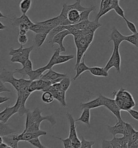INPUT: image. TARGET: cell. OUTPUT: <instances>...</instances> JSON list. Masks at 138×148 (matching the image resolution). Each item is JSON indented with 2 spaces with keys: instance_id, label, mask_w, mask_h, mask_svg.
I'll return each mask as SVG.
<instances>
[{
  "instance_id": "19",
  "label": "cell",
  "mask_w": 138,
  "mask_h": 148,
  "mask_svg": "<svg viewBox=\"0 0 138 148\" xmlns=\"http://www.w3.org/2000/svg\"><path fill=\"white\" fill-rule=\"evenodd\" d=\"M23 67L20 69H16L14 71L15 73H18L21 74L23 77L28 76L29 73L31 72L32 69V62L31 61L30 59L27 60L22 65Z\"/></svg>"
},
{
  "instance_id": "14",
  "label": "cell",
  "mask_w": 138,
  "mask_h": 148,
  "mask_svg": "<svg viewBox=\"0 0 138 148\" xmlns=\"http://www.w3.org/2000/svg\"><path fill=\"white\" fill-rule=\"evenodd\" d=\"M125 122L123 121H117L116 124L114 126L108 125V131L113 135V136H116L117 135H122L123 136L124 132Z\"/></svg>"
},
{
  "instance_id": "12",
  "label": "cell",
  "mask_w": 138,
  "mask_h": 148,
  "mask_svg": "<svg viewBox=\"0 0 138 148\" xmlns=\"http://www.w3.org/2000/svg\"><path fill=\"white\" fill-rule=\"evenodd\" d=\"M103 106V95L99 94V96L96 99L90 101L89 102L82 103L80 104L79 108L81 110L84 109H93Z\"/></svg>"
},
{
  "instance_id": "20",
  "label": "cell",
  "mask_w": 138,
  "mask_h": 148,
  "mask_svg": "<svg viewBox=\"0 0 138 148\" xmlns=\"http://www.w3.org/2000/svg\"><path fill=\"white\" fill-rule=\"evenodd\" d=\"M67 17L71 25L76 24L80 22V12L77 9H71L68 13Z\"/></svg>"
},
{
  "instance_id": "38",
  "label": "cell",
  "mask_w": 138,
  "mask_h": 148,
  "mask_svg": "<svg viewBox=\"0 0 138 148\" xmlns=\"http://www.w3.org/2000/svg\"><path fill=\"white\" fill-rule=\"evenodd\" d=\"M99 19L96 18L94 21H90L85 29L93 32H95V31L98 28L101 26V25L99 23Z\"/></svg>"
},
{
  "instance_id": "22",
  "label": "cell",
  "mask_w": 138,
  "mask_h": 148,
  "mask_svg": "<svg viewBox=\"0 0 138 148\" xmlns=\"http://www.w3.org/2000/svg\"><path fill=\"white\" fill-rule=\"evenodd\" d=\"M39 22L41 24L43 25V26L46 27L50 31L52 30L55 27L60 25V21L58 18V15L55 18H49L47 20Z\"/></svg>"
},
{
  "instance_id": "47",
  "label": "cell",
  "mask_w": 138,
  "mask_h": 148,
  "mask_svg": "<svg viewBox=\"0 0 138 148\" xmlns=\"http://www.w3.org/2000/svg\"><path fill=\"white\" fill-rule=\"evenodd\" d=\"M89 22H90L89 20H86V21H83L79 22L73 25L79 30H83L86 28L87 26H88Z\"/></svg>"
},
{
  "instance_id": "2",
  "label": "cell",
  "mask_w": 138,
  "mask_h": 148,
  "mask_svg": "<svg viewBox=\"0 0 138 148\" xmlns=\"http://www.w3.org/2000/svg\"><path fill=\"white\" fill-rule=\"evenodd\" d=\"M95 33V32L83 29L80 30V33L79 35L73 36L74 44L77 48V59L74 69L82 61L85 53L93 40Z\"/></svg>"
},
{
  "instance_id": "54",
  "label": "cell",
  "mask_w": 138,
  "mask_h": 148,
  "mask_svg": "<svg viewBox=\"0 0 138 148\" xmlns=\"http://www.w3.org/2000/svg\"><path fill=\"white\" fill-rule=\"evenodd\" d=\"M10 98L8 97H2L1 96L0 97V104H2L4 102H6L7 101L9 100Z\"/></svg>"
},
{
  "instance_id": "16",
  "label": "cell",
  "mask_w": 138,
  "mask_h": 148,
  "mask_svg": "<svg viewBox=\"0 0 138 148\" xmlns=\"http://www.w3.org/2000/svg\"><path fill=\"white\" fill-rule=\"evenodd\" d=\"M68 77V74H64V73H60L57 72L56 71H53L52 69H49L47 73H46L45 74H43L41 79H43V80H49V81H53L57 79L60 78H64Z\"/></svg>"
},
{
  "instance_id": "49",
  "label": "cell",
  "mask_w": 138,
  "mask_h": 148,
  "mask_svg": "<svg viewBox=\"0 0 138 148\" xmlns=\"http://www.w3.org/2000/svg\"><path fill=\"white\" fill-rule=\"evenodd\" d=\"M28 41V38L26 35H19L18 42L21 45H24Z\"/></svg>"
},
{
  "instance_id": "52",
  "label": "cell",
  "mask_w": 138,
  "mask_h": 148,
  "mask_svg": "<svg viewBox=\"0 0 138 148\" xmlns=\"http://www.w3.org/2000/svg\"><path fill=\"white\" fill-rule=\"evenodd\" d=\"M127 112L132 116V117L134 119L138 121V111L131 109L129 110Z\"/></svg>"
},
{
  "instance_id": "17",
  "label": "cell",
  "mask_w": 138,
  "mask_h": 148,
  "mask_svg": "<svg viewBox=\"0 0 138 148\" xmlns=\"http://www.w3.org/2000/svg\"><path fill=\"white\" fill-rule=\"evenodd\" d=\"M110 142L112 145V148H128L129 139L124 136L120 138L113 136V139L111 140Z\"/></svg>"
},
{
  "instance_id": "31",
  "label": "cell",
  "mask_w": 138,
  "mask_h": 148,
  "mask_svg": "<svg viewBox=\"0 0 138 148\" xmlns=\"http://www.w3.org/2000/svg\"><path fill=\"white\" fill-rule=\"evenodd\" d=\"M48 34L49 33L44 32L37 33L34 36V42L38 47H40L42 46L43 43L47 39Z\"/></svg>"
},
{
  "instance_id": "6",
  "label": "cell",
  "mask_w": 138,
  "mask_h": 148,
  "mask_svg": "<svg viewBox=\"0 0 138 148\" xmlns=\"http://www.w3.org/2000/svg\"><path fill=\"white\" fill-rule=\"evenodd\" d=\"M68 119L70 125V133L69 137L71 139L72 143V147L74 148H79L81 147V141L78 138L77 133L76 131V120L74 119L71 114L68 112L66 114Z\"/></svg>"
},
{
  "instance_id": "51",
  "label": "cell",
  "mask_w": 138,
  "mask_h": 148,
  "mask_svg": "<svg viewBox=\"0 0 138 148\" xmlns=\"http://www.w3.org/2000/svg\"><path fill=\"white\" fill-rule=\"evenodd\" d=\"M12 91L4 85V83L0 80V93L3 92H12Z\"/></svg>"
},
{
  "instance_id": "44",
  "label": "cell",
  "mask_w": 138,
  "mask_h": 148,
  "mask_svg": "<svg viewBox=\"0 0 138 148\" xmlns=\"http://www.w3.org/2000/svg\"><path fill=\"white\" fill-rule=\"evenodd\" d=\"M95 141L91 140L88 141L85 139L83 137H82L81 140V147L83 148H92L93 145L95 144Z\"/></svg>"
},
{
  "instance_id": "8",
  "label": "cell",
  "mask_w": 138,
  "mask_h": 148,
  "mask_svg": "<svg viewBox=\"0 0 138 148\" xmlns=\"http://www.w3.org/2000/svg\"><path fill=\"white\" fill-rule=\"evenodd\" d=\"M21 105V98L17 97V100L13 106H8L0 113V122L7 123L15 113H18Z\"/></svg>"
},
{
  "instance_id": "27",
  "label": "cell",
  "mask_w": 138,
  "mask_h": 148,
  "mask_svg": "<svg viewBox=\"0 0 138 148\" xmlns=\"http://www.w3.org/2000/svg\"><path fill=\"white\" fill-rule=\"evenodd\" d=\"M90 109H84L83 110L81 116L76 120V122H82L89 126L90 125Z\"/></svg>"
},
{
  "instance_id": "1",
  "label": "cell",
  "mask_w": 138,
  "mask_h": 148,
  "mask_svg": "<svg viewBox=\"0 0 138 148\" xmlns=\"http://www.w3.org/2000/svg\"><path fill=\"white\" fill-rule=\"evenodd\" d=\"M42 110L36 108L32 111H29L26 114V127L23 132H35L40 130V125L44 121H47L52 126L57 123L56 120L52 115L43 116Z\"/></svg>"
},
{
  "instance_id": "18",
  "label": "cell",
  "mask_w": 138,
  "mask_h": 148,
  "mask_svg": "<svg viewBox=\"0 0 138 148\" xmlns=\"http://www.w3.org/2000/svg\"><path fill=\"white\" fill-rule=\"evenodd\" d=\"M21 24H26L31 28L34 23L31 21L29 18L26 14H22V15L20 17L15 18L14 19L12 25L14 27H18Z\"/></svg>"
},
{
  "instance_id": "56",
  "label": "cell",
  "mask_w": 138,
  "mask_h": 148,
  "mask_svg": "<svg viewBox=\"0 0 138 148\" xmlns=\"http://www.w3.org/2000/svg\"><path fill=\"white\" fill-rule=\"evenodd\" d=\"M0 148H11L8 144L3 142L2 143L0 144Z\"/></svg>"
},
{
  "instance_id": "10",
  "label": "cell",
  "mask_w": 138,
  "mask_h": 148,
  "mask_svg": "<svg viewBox=\"0 0 138 148\" xmlns=\"http://www.w3.org/2000/svg\"><path fill=\"white\" fill-rule=\"evenodd\" d=\"M125 41V36L122 35L115 27L112 28L111 33L110 35V40L108 41L110 42L112 41L114 44V47L119 48L120 44Z\"/></svg>"
},
{
  "instance_id": "58",
  "label": "cell",
  "mask_w": 138,
  "mask_h": 148,
  "mask_svg": "<svg viewBox=\"0 0 138 148\" xmlns=\"http://www.w3.org/2000/svg\"><path fill=\"white\" fill-rule=\"evenodd\" d=\"M7 28V27L5 25H4L3 24V23L0 21V29L1 31L2 30H4V29H6Z\"/></svg>"
},
{
  "instance_id": "43",
  "label": "cell",
  "mask_w": 138,
  "mask_h": 148,
  "mask_svg": "<svg viewBox=\"0 0 138 148\" xmlns=\"http://www.w3.org/2000/svg\"><path fill=\"white\" fill-rule=\"evenodd\" d=\"M29 143H30L31 145H32L34 147L39 148H47L45 146H44L43 144L41 142L40 140L39 139V137H36L33 139H30L28 141Z\"/></svg>"
},
{
  "instance_id": "7",
  "label": "cell",
  "mask_w": 138,
  "mask_h": 148,
  "mask_svg": "<svg viewBox=\"0 0 138 148\" xmlns=\"http://www.w3.org/2000/svg\"><path fill=\"white\" fill-rule=\"evenodd\" d=\"M120 66L121 56L119 52V48L114 47L112 55L104 68L108 72L111 68L114 67L116 69L117 73L120 74L121 72Z\"/></svg>"
},
{
  "instance_id": "23",
  "label": "cell",
  "mask_w": 138,
  "mask_h": 148,
  "mask_svg": "<svg viewBox=\"0 0 138 148\" xmlns=\"http://www.w3.org/2000/svg\"><path fill=\"white\" fill-rule=\"evenodd\" d=\"M47 70V69L46 65L40 67L36 70H32L28 75V77L29 79H30L31 81L39 80L41 79V77L43 75V73Z\"/></svg>"
},
{
  "instance_id": "29",
  "label": "cell",
  "mask_w": 138,
  "mask_h": 148,
  "mask_svg": "<svg viewBox=\"0 0 138 148\" xmlns=\"http://www.w3.org/2000/svg\"><path fill=\"white\" fill-rule=\"evenodd\" d=\"M15 132L16 131L12 129L7 124V123H5L3 122H0V136L3 137L5 136L11 135Z\"/></svg>"
},
{
  "instance_id": "48",
  "label": "cell",
  "mask_w": 138,
  "mask_h": 148,
  "mask_svg": "<svg viewBox=\"0 0 138 148\" xmlns=\"http://www.w3.org/2000/svg\"><path fill=\"white\" fill-rule=\"evenodd\" d=\"M57 138L60 140L63 143V145L64 147L65 148H73L72 147V141L71 139L68 137L66 138L65 139H62L61 138H59V137H57Z\"/></svg>"
},
{
  "instance_id": "41",
  "label": "cell",
  "mask_w": 138,
  "mask_h": 148,
  "mask_svg": "<svg viewBox=\"0 0 138 148\" xmlns=\"http://www.w3.org/2000/svg\"><path fill=\"white\" fill-rule=\"evenodd\" d=\"M60 83L62 90L66 92L69 89V87L70 86L71 81L70 79L66 77L62 79V80L60 81Z\"/></svg>"
},
{
  "instance_id": "53",
  "label": "cell",
  "mask_w": 138,
  "mask_h": 148,
  "mask_svg": "<svg viewBox=\"0 0 138 148\" xmlns=\"http://www.w3.org/2000/svg\"><path fill=\"white\" fill-rule=\"evenodd\" d=\"M101 148H112V145L111 144L110 140H103Z\"/></svg>"
},
{
  "instance_id": "5",
  "label": "cell",
  "mask_w": 138,
  "mask_h": 148,
  "mask_svg": "<svg viewBox=\"0 0 138 148\" xmlns=\"http://www.w3.org/2000/svg\"><path fill=\"white\" fill-rule=\"evenodd\" d=\"M16 73L15 71H8L3 69L0 74V80L3 83H10L16 91L18 92L21 88V80L20 79H16L14 77V74Z\"/></svg>"
},
{
  "instance_id": "24",
  "label": "cell",
  "mask_w": 138,
  "mask_h": 148,
  "mask_svg": "<svg viewBox=\"0 0 138 148\" xmlns=\"http://www.w3.org/2000/svg\"><path fill=\"white\" fill-rule=\"evenodd\" d=\"M3 142L8 144L11 148H17L18 147V143L19 142L17 138V135H9L2 137Z\"/></svg>"
},
{
  "instance_id": "3",
  "label": "cell",
  "mask_w": 138,
  "mask_h": 148,
  "mask_svg": "<svg viewBox=\"0 0 138 148\" xmlns=\"http://www.w3.org/2000/svg\"><path fill=\"white\" fill-rule=\"evenodd\" d=\"M113 93L114 99L121 110L128 111L136 105L132 95L122 87Z\"/></svg>"
},
{
  "instance_id": "32",
  "label": "cell",
  "mask_w": 138,
  "mask_h": 148,
  "mask_svg": "<svg viewBox=\"0 0 138 148\" xmlns=\"http://www.w3.org/2000/svg\"><path fill=\"white\" fill-rule=\"evenodd\" d=\"M30 31H32L36 34L40 33H44L47 32L49 33L50 31L46 27L43 26V25L41 24L39 22H37L30 28Z\"/></svg>"
},
{
  "instance_id": "13",
  "label": "cell",
  "mask_w": 138,
  "mask_h": 148,
  "mask_svg": "<svg viewBox=\"0 0 138 148\" xmlns=\"http://www.w3.org/2000/svg\"><path fill=\"white\" fill-rule=\"evenodd\" d=\"M47 134V132L45 131L39 130L35 132H23L20 134L17 135V138L19 142L20 141H27L28 142L30 139H33L36 137H39L40 136H44Z\"/></svg>"
},
{
  "instance_id": "4",
  "label": "cell",
  "mask_w": 138,
  "mask_h": 148,
  "mask_svg": "<svg viewBox=\"0 0 138 148\" xmlns=\"http://www.w3.org/2000/svg\"><path fill=\"white\" fill-rule=\"evenodd\" d=\"M33 49L34 46L23 48V45H21L20 47L17 49L12 48L9 53V55L12 57L11 61L20 63L22 65L27 60L29 59L30 53Z\"/></svg>"
},
{
  "instance_id": "50",
  "label": "cell",
  "mask_w": 138,
  "mask_h": 148,
  "mask_svg": "<svg viewBox=\"0 0 138 148\" xmlns=\"http://www.w3.org/2000/svg\"><path fill=\"white\" fill-rule=\"evenodd\" d=\"M28 91L30 92L31 93L32 92L37 91V81L34 80L32 81L30 83V85L28 88Z\"/></svg>"
},
{
  "instance_id": "35",
  "label": "cell",
  "mask_w": 138,
  "mask_h": 148,
  "mask_svg": "<svg viewBox=\"0 0 138 148\" xmlns=\"http://www.w3.org/2000/svg\"><path fill=\"white\" fill-rule=\"evenodd\" d=\"M95 8V7L94 5H91V7L87 8L85 10L81 12H80V22L83 21L89 20V18L90 14L92 12H93L94 10V9Z\"/></svg>"
},
{
  "instance_id": "45",
  "label": "cell",
  "mask_w": 138,
  "mask_h": 148,
  "mask_svg": "<svg viewBox=\"0 0 138 148\" xmlns=\"http://www.w3.org/2000/svg\"><path fill=\"white\" fill-rule=\"evenodd\" d=\"M65 28L66 29L70 32L71 35L73 36L79 35L80 33V30L78 29L75 27L73 26V25H70L68 26H65Z\"/></svg>"
},
{
  "instance_id": "9",
  "label": "cell",
  "mask_w": 138,
  "mask_h": 148,
  "mask_svg": "<svg viewBox=\"0 0 138 148\" xmlns=\"http://www.w3.org/2000/svg\"><path fill=\"white\" fill-rule=\"evenodd\" d=\"M103 106L106 107L109 110L116 118L117 121H123L121 115V110L119 106L118 105L115 99L108 98L103 95Z\"/></svg>"
},
{
  "instance_id": "11",
  "label": "cell",
  "mask_w": 138,
  "mask_h": 148,
  "mask_svg": "<svg viewBox=\"0 0 138 148\" xmlns=\"http://www.w3.org/2000/svg\"><path fill=\"white\" fill-rule=\"evenodd\" d=\"M69 35H71V34L66 29L60 32L53 38L52 41V46L54 44H58L59 45V48H60L61 52H65L66 51V48H65L64 46L63 45V41L65 37Z\"/></svg>"
},
{
  "instance_id": "42",
  "label": "cell",
  "mask_w": 138,
  "mask_h": 148,
  "mask_svg": "<svg viewBox=\"0 0 138 148\" xmlns=\"http://www.w3.org/2000/svg\"><path fill=\"white\" fill-rule=\"evenodd\" d=\"M124 20H125L126 24L127 25V26L128 27L129 29L131 31L133 34H135L138 33L137 29L136 26L134 25V23L131 21H130L129 20H128L126 18H124Z\"/></svg>"
},
{
  "instance_id": "36",
  "label": "cell",
  "mask_w": 138,
  "mask_h": 148,
  "mask_svg": "<svg viewBox=\"0 0 138 148\" xmlns=\"http://www.w3.org/2000/svg\"><path fill=\"white\" fill-rule=\"evenodd\" d=\"M73 55H60V54L56 59V65L65 63L74 58Z\"/></svg>"
},
{
  "instance_id": "30",
  "label": "cell",
  "mask_w": 138,
  "mask_h": 148,
  "mask_svg": "<svg viewBox=\"0 0 138 148\" xmlns=\"http://www.w3.org/2000/svg\"><path fill=\"white\" fill-rule=\"evenodd\" d=\"M65 29H66L65 26H63V25H60V26L56 27L54 28H53L49 33V34L47 35V42L48 43L52 42V39L54 38V36L57 35V34H58L60 32L64 31Z\"/></svg>"
},
{
  "instance_id": "55",
  "label": "cell",
  "mask_w": 138,
  "mask_h": 148,
  "mask_svg": "<svg viewBox=\"0 0 138 148\" xmlns=\"http://www.w3.org/2000/svg\"><path fill=\"white\" fill-rule=\"evenodd\" d=\"M129 148H138V139H137L135 142H134L133 143L130 145Z\"/></svg>"
},
{
  "instance_id": "21",
  "label": "cell",
  "mask_w": 138,
  "mask_h": 148,
  "mask_svg": "<svg viewBox=\"0 0 138 148\" xmlns=\"http://www.w3.org/2000/svg\"><path fill=\"white\" fill-rule=\"evenodd\" d=\"M89 68L90 67L86 65V64L85 62V56H84L83 58L82 61L78 64L77 67H76L74 69V70H76V73L75 76L72 79L73 81L76 80L80 76V75L82 73H83L84 72H85V71H89Z\"/></svg>"
},
{
  "instance_id": "26",
  "label": "cell",
  "mask_w": 138,
  "mask_h": 148,
  "mask_svg": "<svg viewBox=\"0 0 138 148\" xmlns=\"http://www.w3.org/2000/svg\"><path fill=\"white\" fill-rule=\"evenodd\" d=\"M89 71L91 74L96 77H107L108 76V72L104 67H91Z\"/></svg>"
},
{
  "instance_id": "25",
  "label": "cell",
  "mask_w": 138,
  "mask_h": 148,
  "mask_svg": "<svg viewBox=\"0 0 138 148\" xmlns=\"http://www.w3.org/2000/svg\"><path fill=\"white\" fill-rule=\"evenodd\" d=\"M54 98L58 101L60 103L62 106L63 107H65L66 106V103L65 101V92L62 90H51L50 91Z\"/></svg>"
},
{
  "instance_id": "61",
  "label": "cell",
  "mask_w": 138,
  "mask_h": 148,
  "mask_svg": "<svg viewBox=\"0 0 138 148\" xmlns=\"http://www.w3.org/2000/svg\"><path fill=\"white\" fill-rule=\"evenodd\" d=\"M118 1H119V0H118Z\"/></svg>"
},
{
  "instance_id": "28",
  "label": "cell",
  "mask_w": 138,
  "mask_h": 148,
  "mask_svg": "<svg viewBox=\"0 0 138 148\" xmlns=\"http://www.w3.org/2000/svg\"><path fill=\"white\" fill-rule=\"evenodd\" d=\"M37 81V91L45 92L47 91L48 88L52 85L51 82L39 79Z\"/></svg>"
},
{
  "instance_id": "39",
  "label": "cell",
  "mask_w": 138,
  "mask_h": 148,
  "mask_svg": "<svg viewBox=\"0 0 138 148\" xmlns=\"http://www.w3.org/2000/svg\"><path fill=\"white\" fill-rule=\"evenodd\" d=\"M55 99L54 97L51 92H43L42 95V100L43 102L47 104H50Z\"/></svg>"
},
{
  "instance_id": "37",
  "label": "cell",
  "mask_w": 138,
  "mask_h": 148,
  "mask_svg": "<svg viewBox=\"0 0 138 148\" xmlns=\"http://www.w3.org/2000/svg\"><path fill=\"white\" fill-rule=\"evenodd\" d=\"M135 132H136V130L134 129L133 126L130 123L125 122L124 132L123 136L128 138V139H129V137L133 134H134Z\"/></svg>"
},
{
  "instance_id": "15",
  "label": "cell",
  "mask_w": 138,
  "mask_h": 148,
  "mask_svg": "<svg viewBox=\"0 0 138 148\" xmlns=\"http://www.w3.org/2000/svg\"><path fill=\"white\" fill-rule=\"evenodd\" d=\"M31 94V93L28 90L23 93H17V97H20L21 98V105L18 111V114L21 117L23 116L24 114H26L30 111L29 109H26V100Z\"/></svg>"
},
{
  "instance_id": "46",
  "label": "cell",
  "mask_w": 138,
  "mask_h": 148,
  "mask_svg": "<svg viewBox=\"0 0 138 148\" xmlns=\"http://www.w3.org/2000/svg\"><path fill=\"white\" fill-rule=\"evenodd\" d=\"M113 10L116 13V14L120 16L121 18H122L123 19L125 18L124 10L119 5V3L114 6V7L113 8Z\"/></svg>"
},
{
  "instance_id": "33",
  "label": "cell",
  "mask_w": 138,
  "mask_h": 148,
  "mask_svg": "<svg viewBox=\"0 0 138 148\" xmlns=\"http://www.w3.org/2000/svg\"><path fill=\"white\" fill-rule=\"evenodd\" d=\"M32 4V0H22L20 3V9L22 13L26 14Z\"/></svg>"
},
{
  "instance_id": "34",
  "label": "cell",
  "mask_w": 138,
  "mask_h": 148,
  "mask_svg": "<svg viewBox=\"0 0 138 148\" xmlns=\"http://www.w3.org/2000/svg\"><path fill=\"white\" fill-rule=\"evenodd\" d=\"M61 51H60V48H58L56 49L54 53L53 54L50 60L49 61V62L47 63V65H46L47 67V70H49L50 69H52L53 66L56 65V59L57 57L60 54Z\"/></svg>"
},
{
  "instance_id": "57",
  "label": "cell",
  "mask_w": 138,
  "mask_h": 148,
  "mask_svg": "<svg viewBox=\"0 0 138 148\" xmlns=\"http://www.w3.org/2000/svg\"><path fill=\"white\" fill-rule=\"evenodd\" d=\"M27 32H28L25 29H19L20 35H26Z\"/></svg>"
},
{
  "instance_id": "59",
  "label": "cell",
  "mask_w": 138,
  "mask_h": 148,
  "mask_svg": "<svg viewBox=\"0 0 138 148\" xmlns=\"http://www.w3.org/2000/svg\"><path fill=\"white\" fill-rule=\"evenodd\" d=\"M0 18H7V17L5 16H4V15H3V14H2V13L1 12H0Z\"/></svg>"
},
{
  "instance_id": "60",
  "label": "cell",
  "mask_w": 138,
  "mask_h": 148,
  "mask_svg": "<svg viewBox=\"0 0 138 148\" xmlns=\"http://www.w3.org/2000/svg\"><path fill=\"white\" fill-rule=\"evenodd\" d=\"M137 136H138V131H137Z\"/></svg>"
},
{
  "instance_id": "40",
  "label": "cell",
  "mask_w": 138,
  "mask_h": 148,
  "mask_svg": "<svg viewBox=\"0 0 138 148\" xmlns=\"http://www.w3.org/2000/svg\"><path fill=\"white\" fill-rule=\"evenodd\" d=\"M125 41L133 45L138 49V33L132 35L125 36Z\"/></svg>"
}]
</instances>
